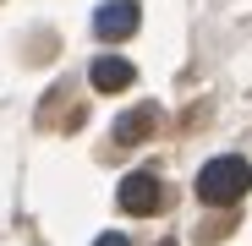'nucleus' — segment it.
I'll list each match as a JSON object with an SVG mask.
<instances>
[{
    "label": "nucleus",
    "mask_w": 252,
    "mask_h": 246,
    "mask_svg": "<svg viewBox=\"0 0 252 246\" xmlns=\"http://www.w3.org/2000/svg\"><path fill=\"white\" fill-rule=\"evenodd\" d=\"M159 246H176V241H159Z\"/></svg>",
    "instance_id": "7"
},
{
    "label": "nucleus",
    "mask_w": 252,
    "mask_h": 246,
    "mask_svg": "<svg viewBox=\"0 0 252 246\" xmlns=\"http://www.w3.org/2000/svg\"><path fill=\"white\" fill-rule=\"evenodd\" d=\"M154 126H159V104H137V109H126L121 120H115V142H143V137H154Z\"/></svg>",
    "instance_id": "5"
},
{
    "label": "nucleus",
    "mask_w": 252,
    "mask_h": 246,
    "mask_svg": "<svg viewBox=\"0 0 252 246\" xmlns=\"http://www.w3.org/2000/svg\"><path fill=\"white\" fill-rule=\"evenodd\" d=\"M247 191H252V164L241 153H220L197 170V197L208 208H236Z\"/></svg>",
    "instance_id": "1"
},
{
    "label": "nucleus",
    "mask_w": 252,
    "mask_h": 246,
    "mask_svg": "<svg viewBox=\"0 0 252 246\" xmlns=\"http://www.w3.org/2000/svg\"><path fill=\"white\" fill-rule=\"evenodd\" d=\"M94 246H132V241H126V235H115V230H110V235H99Z\"/></svg>",
    "instance_id": "6"
},
{
    "label": "nucleus",
    "mask_w": 252,
    "mask_h": 246,
    "mask_svg": "<svg viewBox=\"0 0 252 246\" xmlns=\"http://www.w3.org/2000/svg\"><path fill=\"white\" fill-rule=\"evenodd\" d=\"M121 214H137V219H148L154 208H159V197H164V186H159V175H148V170H132L121 181Z\"/></svg>",
    "instance_id": "2"
},
{
    "label": "nucleus",
    "mask_w": 252,
    "mask_h": 246,
    "mask_svg": "<svg viewBox=\"0 0 252 246\" xmlns=\"http://www.w3.org/2000/svg\"><path fill=\"white\" fill-rule=\"evenodd\" d=\"M88 82H94L99 93H121V88H132V82H137V66L121 60V55H99V60L88 66Z\"/></svg>",
    "instance_id": "4"
},
{
    "label": "nucleus",
    "mask_w": 252,
    "mask_h": 246,
    "mask_svg": "<svg viewBox=\"0 0 252 246\" xmlns=\"http://www.w3.org/2000/svg\"><path fill=\"white\" fill-rule=\"evenodd\" d=\"M137 22H143V11H137V0H110V6H99L94 11V33L99 38H132L137 33Z\"/></svg>",
    "instance_id": "3"
}]
</instances>
